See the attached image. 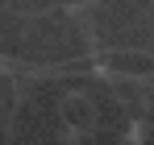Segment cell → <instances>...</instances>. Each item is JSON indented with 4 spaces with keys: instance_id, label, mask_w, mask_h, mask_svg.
Listing matches in <instances>:
<instances>
[{
    "instance_id": "obj_1",
    "label": "cell",
    "mask_w": 154,
    "mask_h": 145,
    "mask_svg": "<svg viewBox=\"0 0 154 145\" xmlns=\"http://www.w3.org/2000/svg\"><path fill=\"white\" fill-rule=\"evenodd\" d=\"M100 67L121 79H154V50H142V46L108 50V54H100Z\"/></svg>"
}]
</instances>
